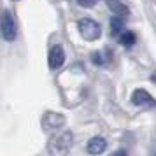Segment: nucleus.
Masks as SVG:
<instances>
[{"instance_id": "obj_6", "label": "nucleus", "mask_w": 156, "mask_h": 156, "mask_svg": "<svg viewBox=\"0 0 156 156\" xmlns=\"http://www.w3.org/2000/svg\"><path fill=\"white\" fill-rule=\"evenodd\" d=\"M105 2H107L109 9L112 11L114 14H118V16H126V14H130L128 7L125 5V4H121L119 0H105Z\"/></svg>"}, {"instance_id": "obj_4", "label": "nucleus", "mask_w": 156, "mask_h": 156, "mask_svg": "<svg viewBox=\"0 0 156 156\" xmlns=\"http://www.w3.org/2000/svg\"><path fill=\"white\" fill-rule=\"evenodd\" d=\"M63 62H65L63 48H62V46H55L49 53V67L53 70H56V69H60V67L63 65Z\"/></svg>"}, {"instance_id": "obj_1", "label": "nucleus", "mask_w": 156, "mask_h": 156, "mask_svg": "<svg viewBox=\"0 0 156 156\" xmlns=\"http://www.w3.org/2000/svg\"><path fill=\"white\" fill-rule=\"evenodd\" d=\"M79 32H81V35L84 37L86 41H97L100 37V34H102L100 27L90 18H84V20L79 21Z\"/></svg>"}, {"instance_id": "obj_7", "label": "nucleus", "mask_w": 156, "mask_h": 156, "mask_svg": "<svg viewBox=\"0 0 156 156\" xmlns=\"http://www.w3.org/2000/svg\"><path fill=\"white\" fill-rule=\"evenodd\" d=\"M111 30H112V35H119L123 34V21H121V18L118 14L112 18V21H111Z\"/></svg>"}, {"instance_id": "obj_8", "label": "nucleus", "mask_w": 156, "mask_h": 156, "mask_svg": "<svg viewBox=\"0 0 156 156\" xmlns=\"http://www.w3.org/2000/svg\"><path fill=\"white\" fill-rule=\"evenodd\" d=\"M121 42L125 44V46H132V44L135 42L133 32H123V35H121Z\"/></svg>"}, {"instance_id": "obj_10", "label": "nucleus", "mask_w": 156, "mask_h": 156, "mask_svg": "<svg viewBox=\"0 0 156 156\" xmlns=\"http://www.w3.org/2000/svg\"><path fill=\"white\" fill-rule=\"evenodd\" d=\"M112 156H128V154L125 153V151H118V153H114Z\"/></svg>"}, {"instance_id": "obj_2", "label": "nucleus", "mask_w": 156, "mask_h": 156, "mask_svg": "<svg viewBox=\"0 0 156 156\" xmlns=\"http://www.w3.org/2000/svg\"><path fill=\"white\" fill-rule=\"evenodd\" d=\"M16 32H18V27H16L14 18L11 14V11H5L4 18H2V35L5 41H14Z\"/></svg>"}, {"instance_id": "obj_5", "label": "nucleus", "mask_w": 156, "mask_h": 156, "mask_svg": "<svg viewBox=\"0 0 156 156\" xmlns=\"http://www.w3.org/2000/svg\"><path fill=\"white\" fill-rule=\"evenodd\" d=\"M107 147V144L104 139H100V137H93L91 140L88 142V153L90 154H100V153H104Z\"/></svg>"}, {"instance_id": "obj_11", "label": "nucleus", "mask_w": 156, "mask_h": 156, "mask_svg": "<svg viewBox=\"0 0 156 156\" xmlns=\"http://www.w3.org/2000/svg\"><path fill=\"white\" fill-rule=\"evenodd\" d=\"M151 81H153V83H156V74L153 76V77H151Z\"/></svg>"}, {"instance_id": "obj_3", "label": "nucleus", "mask_w": 156, "mask_h": 156, "mask_svg": "<svg viewBox=\"0 0 156 156\" xmlns=\"http://www.w3.org/2000/svg\"><path fill=\"white\" fill-rule=\"evenodd\" d=\"M132 102L137 107H142V109H153V107H156V100L147 91H144V90H135L133 95H132Z\"/></svg>"}, {"instance_id": "obj_9", "label": "nucleus", "mask_w": 156, "mask_h": 156, "mask_svg": "<svg viewBox=\"0 0 156 156\" xmlns=\"http://www.w3.org/2000/svg\"><path fill=\"white\" fill-rule=\"evenodd\" d=\"M77 2L83 7H93V5L97 4V0H77Z\"/></svg>"}]
</instances>
